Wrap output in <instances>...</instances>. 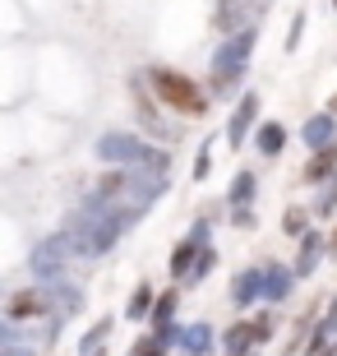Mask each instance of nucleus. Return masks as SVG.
Here are the masks:
<instances>
[{
  "label": "nucleus",
  "mask_w": 337,
  "mask_h": 356,
  "mask_svg": "<svg viewBox=\"0 0 337 356\" xmlns=\"http://www.w3.org/2000/svg\"><path fill=\"white\" fill-rule=\"evenodd\" d=\"M102 162H120V167H148V172H171V153L157 144H143L139 134H102L97 139V148H92Z\"/></svg>",
  "instance_id": "f257e3e1"
},
{
  "label": "nucleus",
  "mask_w": 337,
  "mask_h": 356,
  "mask_svg": "<svg viewBox=\"0 0 337 356\" xmlns=\"http://www.w3.org/2000/svg\"><path fill=\"white\" fill-rule=\"evenodd\" d=\"M254 42H259V24L240 28V33H231V38H222V47L213 51V92H231L236 83L245 79Z\"/></svg>",
  "instance_id": "f03ea898"
},
{
  "label": "nucleus",
  "mask_w": 337,
  "mask_h": 356,
  "mask_svg": "<svg viewBox=\"0 0 337 356\" xmlns=\"http://www.w3.org/2000/svg\"><path fill=\"white\" fill-rule=\"evenodd\" d=\"M97 195L148 209L153 199L167 195V176H162V172H148V167H139V172H106V176H102V185H97Z\"/></svg>",
  "instance_id": "7ed1b4c3"
},
{
  "label": "nucleus",
  "mask_w": 337,
  "mask_h": 356,
  "mask_svg": "<svg viewBox=\"0 0 337 356\" xmlns=\"http://www.w3.org/2000/svg\"><path fill=\"white\" fill-rule=\"evenodd\" d=\"M148 79H153V92L171 106V111H181V116H204L208 111V97L199 92L195 79H185V74H176V70H148Z\"/></svg>",
  "instance_id": "20e7f679"
},
{
  "label": "nucleus",
  "mask_w": 337,
  "mask_h": 356,
  "mask_svg": "<svg viewBox=\"0 0 337 356\" xmlns=\"http://www.w3.org/2000/svg\"><path fill=\"white\" fill-rule=\"evenodd\" d=\"M74 259V250H69V241H65V232L60 236H47L33 250V259H28V268H33V277L38 282H60L65 277V264Z\"/></svg>",
  "instance_id": "39448f33"
},
{
  "label": "nucleus",
  "mask_w": 337,
  "mask_h": 356,
  "mask_svg": "<svg viewBox=\"0 0 337 356\" xmlns=\"http://www.w3.org/2000/svg\"><path fill=\"white\" fill-rule=\"evenodd\" d=\"M272 0H217V10H213V28H217L222 38H231L240 28H254L263 19Z\"/></svg>",
  "instance_id": "423d86ee"
},
{
  "label": "nucleus",
  "mask_w": 337,
  "mask_h": 356,
  "mask_svg": "<svg viewBox=\"0 0 337 356\" xmlns=\"http://www.w3.org/2000/svg\"><path fill=\"white\" fill-rule=\"evenodd\" d=\"M254 120H259V92H245V97L236 102L231 120H227V144H231V148H245L249 130H254Z\"/></svg>",
  "instance_id": "0eeeda50"
},
{
  "label": "nucleus",
  "mask_w": 337,
  "mask_h": 356,
  "mask_svg": "<svg viewBox=\"0 0 337 356\" xmlns=\"http://www.w3.org/2000/svg\"><path fill=\"white\" fill-rule=\"evenodd\" d=\"M38 315H51V301H47V287H28V291H14L10 305H5V319H38Z\"/></svg>",
  "instance_id": "6e6552de"
},
{
  "label": "nucleus",
  "mask_w": 337,
  "mask_h": 356,
  "mask_svg": "<svg viewBox=\"0 0 337 356\" xmlns=\"http://www.w3.org/2000/svg\"><path fill=\"white\" fill-rule=\"evenodd\" d=\"M259 296H268V264L263 268H240L231 282V301L245 310V305H254Z\"/></svg>",
  "instance_id": "1a4fd4ad"
},
{
  "label": "nucleus",
  "mask_w": 337,
  "mask_h": 356,
  "mask_svg": "<svg viewBox=\"0 0 337 356\" xmlns=\"http://www.w3.org/2000/svg\"><path fill=\"white\" fill-rule=\"evenodd\" d=\"M300 139L319 153V148H333L337 144V116L333 111H319V116H310L305 125H300Z\"/></svg>",
  "instance_id": "9d476101"
},
{
  "label": "nucleus",
  "mask_w": 337,
  "mask_h": 356,
  "mask_svg": "<svg viewBox=\"0 0 337 356\" xmlns=\"http://www.w3.org/2000/svg\"><path fill=\"white\" fill-rule=\"evenodd\" d=\"M42 287H47V301H51V315H79V310H83V291L79 287H69L65 277H60V282H42Z\"/></svg>",
  "instance_id": "9b49d317"
},
{
  "label": "nucleus",
  "mask_w": 337,
  "mask_h": 356,
  "mask_svg": "<svg viewBox=\"0 0 337 356\" xmlns=\"http://www.w3.org/2000/svg\"><path fill=\"white\" fill-rule=\"evenodd\" d=\"M324 250H328V241L319 236V232H305L300 236V245H296V277H310L314 268H319V259H324Z\"/></svg>",
  "instance_id": "f8f14e48"
},
{
  "label": "nucleus",
  "mask_w": 337,
  "mask_h": 356,
  "mask_svg": "<svg viewBox=\"0 0 337 356\" xmlns=\"http://www.w3.org/2000/svg\"><path fill=\"white\" fill-rule=\"evenodd\" d=\"M199 250H204V241H181L176 250H171V277L176 282H190V273H195V264H199Z\"/></svg>",
  "instance_id": "ddd939ff"
},
{
  "label": "nucleus",
  "mask_w": 337,
  "mask_h": 356,
  "mask_svg": "<svg viewBox=\"0 0 337 356\" xmlns=\"http://www.w3.org/2000/svg\"><path fill=\"white\" fill-rule=\"evenodd\" d=\"M337 176V144L333 148H319L310 158V167H305V181L310 185H324V181H333Z\"/></svg>",
  "instance_id": "4468645a"
},
{
  "label": "nucleus",
  "mask_w": 337,
  "mask_h": 356,
  "mask_svg": "<svg viewBox=\"0 0 337 356\" xmlns=\"http://www.w3.org/2000/svg\"><path fill=\"white\" fill-rule=\"evenodd\" d=\"M254 195H259V176L254 172H236L231 190H227V204H231V209H249Z\"/></svg>",
  "instance_id": "2eb2a0df"
},
{
  "label": "nucleus",
  "mask_w": 337,
  "mask_h": 356,
  "mask_svg": "<svg viewBox=\"0 0 337 356\" xmlns=\"http://www.w3.org/2000/svg\"><path fill=\"white\" fill-rule=\"evenodd\" d=\"M254 144H259L263 158H277V153L286 148V125H277V120H263L259 134H254Z\"/></svg>",
  "instance_id": "dca6fc26"
},
{
  "label": "nucleus",
  "mask_w": 337,
  "mask_h": 356,
  "mask_svg": "<svg viewBox=\"0 0 337 356\" xmlns=\"http://www.w3.org/2000/svg\"><path fill=\"white\" fill-rule=\"evenodd\" d=\"M291 282H296V268L268 264V301H286L291 296Z\"/></svg>",
  "instance_id": "f3484780"
},
{
  "label": "nucleus",
  "mask_w": 337,
  "mask_h": 356,
  "mask_svg": "<svg viewBox=\"0 0 337 356\" xmlns=\"http://www.w3.org/2000/svg\"><path fill=\"white\" fill-rule=\"evenodd\" d=\"M222 347H227V352H249V347H259L254 343V324H249V319L231 324V329L222 333Z\"/></svg>",
  "instance_id": "a211bd4d"
},
{
  "label": "nucleus",
  "mask_w": 337,
  "mask_h": 356,
  "mask_svg": "<svg viewBox=\"0 0 337 356\" xmlns=\"http://www.w3.org/2000/svg\"><path fill=\"white\" fill-rule=\"evenodd\" d=\"M153 305H157V291L148 287V282H139L130 296V305H125V319H148L153 315Z\"/></svg>",
  "instance_id": "6ab92c4d"
},
{
  "label": "nucleus",
  "mask_w": 337,
  "mask_h": 356,
  "mask_svg": "<svg viewBox=\"0 0 337 356\" xmlns=\"http://www.w3.org/2000/svg\"><path fill=\"white\" fill-rule=\"evenodd\" d=\"M181 347L190 356H208V352H213V329H208V324H190L185 338H181Z\"/></svg>",
  "instance_id": "aec40b11"
},
{
  "label": "nucleus",
  "mask_w": 337,
  "mask_h": 356,
  "mask_svg": "<svg viewBox=\"0 0 337 356\" xmlns=\"http://www.w3.org/2000/svg\"><path fill=\"white\" fill-rule=\"evenodd\" d=\"M176 305H181V291H162L153 305V315H148V324L153 329H162V324H176Z\"/></svg>",
  "instance_id": "412c9836"
},
{
  "label": "nucleus",
  "mask_w": 337,
  "mask_h": 356,
  "mask_svg": "<svg viewBox=\"0 0 337 356\" xmlns=\"http://www.w3.org/2000/svg\"><path fill=\"white\" fill-rule=\"evenodd\" d=\"M111 324H116V319H97V324H92V329L79 338V352H83V356H97V347L111 338Z\"/></svg>",
  "instance_id": "4be33fe9"
},
{
  "label": "nucleus",
  "mask_w": 337,
  "mask_h": 356,
  "mask_svg": "<svg viewBox=\"0 0 337 356\" xmlns=\"http://www.w3.org/2000/svg\"><path fill=\"white\" fill-rule=\"evenodd\" d=\"M333 209H337V176L324 181V190H319V199H314V213H319V218H333Z\"/></svg>",
  "instance_id": "5701e85b"
},
{
  "label": "nucleus",
  "mask_w": 337,
  "mask_h": 356,
  "mask_svg": "<svg viewBox=\"0 0 337 356\" xmlns=\"http://www.w3.org/2000/svg\"><path fill=\"white\" fill-rule=\"evenodd\" d=\"M282 232H286V236H305V232H310V213H305V209H286Z\"/></svg>",
  "instance_id": "b1692460"
},
{
  "label": "nucleus",
  "mask_w": 337,
  "mask_h": 356,
  "mask_svg": "<svg viewBox=\"0 0 337 356\" xmlns=\"http://www.w3.org/2000/svg\"><path fill=\"white\" fill-rule=\"evenodd\" d=\"M213 264H217V250H213V245H204V250H199V264H195V273H190V282H185V287L204 282V277L213 273Z\"/></svg>",
  "instance_id": "393cba45"
},
{
  "label": "nucleus",
  "mask_w": 337,
  "mask_h": 356,
  "mask_svg": "<svg viewBox=\"0 0 337 356\" xmlns=\"http://www.w3.org/2000/svg\"><path fill=\"white\" fill-rule=\"evenodd\" d=\"M130 356H167V347L157 343V333H153V338H139V343L130 347Z\"/></svg>",
  "instance_id": "a878e982"
},
{
  "label": "nucleus",
  "mask_w": 337,
  "mask_h": 356,
  "mask_svg": "<svg viewBox=\"0 0 337 356\" xmlns=\"http://www.w3.org/2000/svg\"><path fill=\"white\" fill-rule=\"evenodd\" d=\"M208 172H213V144L199 148V158H195V181H208Z\"/></svg>",
  "instance_id": "bb28decb"
},
{
  "label": "nucleus",
  "mask_w": 337,
  "mask_h": 356,
  "mask_svg": "<svg viewBox=\"0 0 337 356\" xmlns=\"http://www.w3.org/2000/svg\"><path fill=\"white\" fill-rule=\"evenodd\" d=\"M249 324H254V343H268L272 329H277V319H272V315H259V319H249Z\"/></svg>",
  "instance_id": "cd10ccee"
},
{
  "label": "nucleus",
  "mask_w": 337,
  "mask_h": 356,
  "mask_svg": "<svg viewBox=\"0 0 337 356\" xmlns=\"http://www.w3.org/2000/svg\"><path fill=\"white\" fill-rule=\"evenodd\" d=\"M300 33H305V14H296L291 28H286V51H296V47H300Z\"/></svg>",
  "instance_id": "c85d7f7f"
},
{
  "label": "nucleus",
  "mask_w": 337,
  "mask_h": 356,
  "mask_svg": "<svg viewBox=\"0 0 337 356\" xmlns=\"http://www.w3.org/2000/svg\"><path fill=\"white\" fill-rule=\"evenodd\" d=\"M231 222H236V227H245V232H249V227L259 222V218H254V209H236V213H231Z\"/></svg>",
  "instance_id": "c756f323"
},
{
  "label": "nucleus",
  "mask_w": 337,
  "mask_h": 356,
  "mask_svg": "<svg viewBox=\"0 0 337 356\" xmlns=\"http://www.w3.org/2000/svg\"><path fill=\"white\" fill-rule=\"evenodd\" d=\"M190 236H195V241H204V245H208V241H213V232H208V222H195V227H190Z\"/></svg>",
  "instance_id": "7c9ffc66"
},
{
  "label": "nucleus",
  "mask_w": 337,
  "mask_h": 356,
  "mask_svg": "<svg viewBox=\"0 0 337 356\" xmlns=\"http://www.w3.org/2000/svg\"><path fill=\"white\" fill-rule=\"evenodd\" d=\"M324 329L337 338V296H333V305H328V319H324Z\"/></svg>",
  "instance_id": "2f4dec72"
},
{
  "label": "nucleus",
  "mask_w": 337,
  "mask_h": 356,
  "mask_svg": "<svg viewBox=\"0 0 337 356\" xmlns=\"http://www.w3.org/2000/svg\"><path fill=\"white\" fill-rule=\"evenodd\" d=\"M0 356H38V352H33V347H19V343H5V352H0Z\"/></svg>",
  "instance_id": "473e14b6"
},
{
  "label": "nucleus",
  "mask_w": 337,
  "mask_h": 356,
  "mask_svg": "<svg viewBox=\"0 0 337 356\" xmlns=\"http://www.w3.org/2000/svg\"><path fill=\"white\" fill-rule=\"evenodd\" d=\"M319 356H337V347H328V352H319Z\"/></svg>",
  "instance_id": "72a5a7b5"
},
{
  "label": "nucleus",
  "mask_w": 337,
  "mask_h": 356,
  "mask_svg": "<svg viewBox=\"0 0 337 356\" xmlns=\"http://www.w3.org/2000/svg\"><path fill=\"white\" fill-rule=\"evenodd\" d=\"M227 356H249V352H227Z\"/></svg>",
  "instance_id": "f704fd0d"
},
{
  "label": "nucleus",
  "mask_w": 337,
  "mask_h": 356,
  "mask_svg": "<svg viewBox=\"0 0 337 356\" xmlns=\"http://www.w3.org/2000/svg\"><path fill=\"white\" fill-rule=\"evenodd\" d=\"M333 250H337V232H333Z\"/></svg>",
  "instance_id": "c9c22d12"
},
{
  "label": "nucleus",
  "mask_w": 337,
  "mask_h": 356,
  "mask_svg": "<svg viewBox=\"0 0 337 356\" xmlns=\"http://www.w3.org/2000/svg\"><path fill=\"white\" fill-rule=\"evenodd\" d=\"M333 347H337V338H333Z\"/></svg>",
  "instance_id": "e433bc0d"
},
{
  "label": "nucleus",
  "mask_w": 337,
  "mask_h": 356,
  "mask_svg": "<svg viewBox=\"0 0 337 356\" xmlns=\"http://www.w3.org/2000/svg\"><path fill=\"white\" fill-rule=\"evenodd\" d=\"M333 5H337V0H333Z\"/></svg>",
  "instance_id": "4c0bfd02"
}]
</instances>
